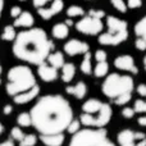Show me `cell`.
I'll use <instances>...</instances> for the list:
<instances>
[{"instance_id": "d6a6232c", "label": "cell", "mask_w": 146, "mask_h": 146, "mask_svg": "<svg viewBox=\"0 0 146 146\" xmlns=\"http://www.w3.org/2000/svg\"><path fill=\"white\" fill-rule=\"evenodd\" d=\"M132 99V94H126V95H122L119 98L114 99V104L117 105H126L127 103H129Z\"/></svg>"}, {"instance_id": "6da1fadb", "label": "cell", "mask_w": 146, "mask_h": 146, "mask_svg": "<svg viewBox=\"0 0 146 146\" xmlns=\"http://www.w3.org/2000/svg\"><path fill=\"white\" fill-rule=\"evenodd\" d=\"M32 127L40 135L63 133L73 121L69 101L62 95H45L30 111Z\"/></svg>"}, {"instance_id": "d6986e66", "label": "cell", "mask_w": 146, "mask_h": 146, "mask_svg": "<svg viewBox=\"0 0 146 146\" xmlns=\"http://www.w3.org/2000/svg\"><path fill=\"white\" fill-rule=\"evenodd\" d=\"M74 74H76L74 64L66 63L63 67H62V80H63V82H66V83L71 82L73 80V77H74Z\"/></svg>"}, {"instance_id": "3957f363", "label": "cell", "mask_w": 146, "mask_h": 146, "mask_svg": "<svg viewBox=\"0 0 146 146\" xmlns=\"http://www.w3.org/2000/svg\"><path fill=\"white\" fill-rule=\"evenodd\" d=\"M113 110L111 106L98 99H88L82 105L80 122L86 128H104L110 122Z\"/></svg>"}, {"instance_id": "2e32d148", "label": "cell", "mask_w": 146, "mask_h": 146, "mask_svg": "<svg viewBox=\"0 0 146 146\" xmlns=\"http://www.w3.org/2000/svg\"><path fill=\"white\" fill-rule=\"evenodd\" d=\"M64 133L58 135H40V141L45 146H62L64 144Z\"/></svg>"}, {"instance_id": "60d3db41", "label": "cell", "mask_w": 146, "mask_h": 146, "mask_svg": "<svg viewBox=\"0 0 146 146\" xmlns=\"http://www.w3.org/2000/svg\"><path fill=\"white\" fill-rule=\"evenodd\" d=\"M88 15H91V17H95V18H100V19H101V18L104 17V12H101V10H91Z\"/></svg>"}, {"instance_id": "7402d4cb", "label": "cell", "mask_w": 146, "mask_h": 146, "mask_svg": "<svg viewBox=\"0 0 146 146\" xmlns=\"http://www.w3.org/2000/svg\"><path fill=\"white\" fill-rule=\"evenodd\" d=\"M81 71L83 74H91L92 73V66H91V54L86 53L81 63Z\"/></svg>"}, {"instance_id": "b9f144b4", "label": "cell", "mask_w": 146, "mask_h": 146, "mask_svg": "<svg viewBox=\"0 0 146 146\" xmlns=\"http://www.w3.org/2000/svg\"><path fill=\"white\" fill-rule=\"evenodd\" d=\"M137 123H139L141 127H146V114H144V115H141V117H139V119H137Z\"/></svg>"}, {"instance_id": "7dc6e473", "label": "cell", "mask_w": 146, "mask_h": 146, "mask_svg": "<svg viewBox=\"0 0 146 146\" xmlns=\"http://www.w3.org/2000/svg\"><path fill=\"white\" fill-rule=\"evenodd\" d=\"M66 25H67V26H72V25H73V23H72V21L67 19V21H66Z\"/></svg>"}, {"instance_id": "5bb4252c", "label": "cell", "mask_w": 146, "mask_h": 146, "mask_svg": "<svg viewBox=\"0 0 146 146\" xmlns=\"http://www.w3.org/2000/svg\"><path fill=\"white\" fill-rule=\"evenodd\" d=\"M37 74L40 76V78L45 82H53L58 78V71L54 67L48 66V64H40L37 69Z\"/></svg>"}, {"instance_id": "4316f807", "label": "cell", "mask_w": 146, "mask_h": 146, "mask_svg": "<svg viewBox=\"0 0 146 146\" xmlns=\"http://www.w3.org/2000/svg\"><path fill=\"white\" fill-rule=\"evenodd\" d=\"M15 31H14V27H12V26H7V27L4 28V32H3L1 35V38L4 41H12L15 38Z\"/></svg>"}, {"instance_id": "ba28073f", "label": "cell", "mask_w": 146, "mask_h": 146, "mask_svg": "<svg viewBox=\"0 0 146 146\" xmlns=\"http://www.w3.org/2000/svg\"><path fill=\"white\" fill-rule=\"evenodd\" d=\"M76 28H77L81 33L94 36L103 31L104 25L100 18H95V17H91V15H87V17L82 18V19L76 25Z\"/></svg>"}, {"instance_id": "44dd1931", "label": "cell", "mask_w": 146, "mask_h": 146, "mask_svg": "<svg viewBox=\"0 0 146 146\" xmlns=\"http://www.w3.org/2000/svg\"><path fill=\"white\" fill-rule=\"evenodd\" d=\"M48 62L50 63V66L54 67L55 69L62 68V67L64 66V56L62 53L56 51V53H53L48 56Z\"/></svg>"}, {"instance_id": "8992f818", "label": "cell", "mask_w": 146, "mask_h": 146, "mask_svg": "<svg viewBox=\"0 0 146 146\" xmlns=\"http://www.w3.org/2000/svg\"><path fill=\"white\" fill-rule=\"evenodd\" d=\"M135 83L132 77L122 76L118 73H111L105 78L101 86L103 94L109 99H117L126 94H132Z\"/></svg>"}, {"instance_id": "f6af8a7d", "label": "cell", "mask_w": 146, "mask_h": 146, "mask_svg": "<svg viewBox=\"0 0 146 146\" xmlns=\"http://www.w3.org/2000/svg\"><path fill=\"white\" fill-rule=\"evenodd\" d=\"M3 8H4V0H0V17H1V12Z\"/></svg>"}, {"instance_id": "1f68e13d", "label": "cell", "mask_w": 146, "mask_h": 146, "mask_svg": "<svg viewBox=\"0 0 146 146\" xmlns=\"http://www.w3.org/2000/svg\"><path fill=\"white\" fill-rule=\"evenodd\" d=\"M110 1H111V5H113L118 12H121V13L127 12V5L123 0H110Z\"/></svg>"}, {"instance_id": "816d5d0a", "label": "cell", "mask_w": 146, "mask_h": 146, "mask_svg": "<svg viewBox=\"0 0 146 146\" xmlns=\"http://www.w3.org/2000/svg\"><path fill=\"white\" fill-rule=\"evenodd\" d=\"M0 85H1V80H0Z\"/></svg>"}, {"instance_id": "c3c4849f", "label": "cell", "mask_w": 146, "mask_h": 146, "mask_svg": "<svg viewBox=\"0 0 146 146\" xmlns=\"http://www.w3.org/2000/svg\"><path fill=\"white\" fill-rule=\"evenodd\" d=\"M144 67H145V69H146V55H145V58H144Z\"/></svg>"}, {"instance_id": "d4e9b609", "label": "cell", "mask_w": 146, "mask_h": 146, "mask_svg": "<svg viewBox=\"0 0 146 146\" xmlns=\"http://www.w3.org/2000/svg\"><path fill=\"white\" fill-rule=\"evenodd\" d=\"M17 123H18V126L25 127V128H26V127L32 126L30 113H26V111H23V113L18 114V117H17Z\"/></svg>"}, {"instance_id": "e575fe53", "label": "cell", "mask_w": 146, "mask_h": 146, "mask_svg": "<svg viewBox=\"0 0 146 146\" xmlns=\"http://www.w3.org/2000/svg\"><path fill=\"white\" fill-rule=\"evenodd\" d=\"M106 58H108V54L105 53L104 50H98L95 53V59L99 62H106Z\"/></svg>"}, {"instance_id": "277c9868", "label": "cell", "mask_w": 146, "mask_h": 146, "mask_svg": "<svg viewBox=\"0 0 146 146\" xmlns=\"http://www.w3.org/2000/svg\"><path fill=\"white\" fill-rule=\"evenodd\" d=\"M33 86H36V78L28 67L15 66L8 72V83L5 90L12 98L18 94L28 91Z\"/></svg>"}, {"instance_id": "ab89813d", "label": "cell", "mask_w": 146, "mask_h": 146, "mask_svg": "<svg viewBox=\"0 0 146 146\" xmlns=\"http://www.w3.org/2000/svg\"><path fill=\"white\" fill-rule=\"evenodd\" d=\"M21 13H22V9H21L19 7H13L12 10H10V15H12V17H14V18L19 17Z\"/></svg>"}, {"instance_id": "4dcf8cb0", "label": "cell", "mask_w": 146, "mask_h": 146, "mask_svg": "<svg viewBox=\"0 0 146 146\" xmlns=\"http://www.w3.org/2000/svg\"><path fill=\"white\" fill-rule=\"evenodd\" d=\"M133 110H135V113L146 114V100H142V99H139V100H136V101H135Z\"/></svg>"}, {"instance_id": "5b68a950", "label": "cell", "mask_w": 146, "mask_h": 146, "mask_svg": "<svg viewBox=\"0 0 146 146\" xmlns=\"http://www.w3.org/2000/svg\"><path fill=\"white\" fill-rule=\"evenodd\" d=\"M68 146H115L105 128H83L71 137Z\"/></svg>"}, {"instance_id": "52a82bcc", "label": "cell", "mask_w": 146, "mask_h": 146, "mask_svg": "<svg viewBox=\"0 0 146 146\" xmlns=\"http://www.w3.org/2000/svg\"><path fill=\"white\" fill-rule=\"evenodd\" d=\"M119 146H146V133L133 129H122L117 136Z\"/></svg>"}, {"instance_id": "484cf974", "label": "cell", "mask_w": 146, "mask_h": 146, "mask_svg": "<svg viewBox=\"0 0 146 146\" xmlns=\"http://www.w3.org/2000/svg\"><path fill=\"white\" fill-rule=\"evenodd\" d=\"M37 144V136L33 133L25 135L22 141H19V146H35Z\"/></svg>"}, {"instance_id": "f546056e", "label": "cell", "mask_w": 146, "mask_h": 146, "mask_svg": "<svg viewBox=\"0 0 146 146\" xmlns=\"http://www.w3.org/2000/svg\"><path fill=\"white\" fill-rule=\"evenodd\" d=\"M10 137H12V140L19 142V141H22L23 137H25V132H23L19 127H13V128L10 129Z\"/></svg>"}, {"instance_id": "83f0119b", "label": "cell", "mask_w": 146, "mask_h": 146, "mask_svg": "<svg viewBox=\"0 0 146 146\" xmlns=\"http://www.w3.org/2000/svg\"><path fill=\"white\" fill-rule=\"evenodd\" d=\"M80 129H81V122H80V119H73L71 123L68 124V127H67L66 131L68 132L69 135H72V136H73V135L77 133Z\"/></svg>"}, {"instance_id": "cb8c5ba5", "label": "cell", "mask_w": 146, "mask_h": 146, "mask_svg": "<svg viewBox=\"0 0 146 146\" xmlns=\"http://www.w3.org/2000/svg\"><path fill=\"white\" fill-rule=\"evenodd\" d=\"M135 33H136L140 38L146 41V17H144L135 26Z\"/></svg>"}, {"instance_id": "681fc988", "label": "cell", "mask_w": 146, "mask_h": 146, "mask_svg": "<svg viewBox=\"0 0 146 146\" xmlns=\"http://www.w3.org/2000/svg\"><path fill=\"white\" fill-rule=\"evenodd\" d=\"M3 73V68H1V66H0V74Z\"/></svg>"}, {"instance_id": "74e56055", "label": "cell", "mask_w": 146, "mask_h": 146, "mask_svg": "<svg viewBox=\"0 0 146 146\" xmlns=\"http://www.w3.org/2000/svg\"><path fill=\"white\" fill-rule=\"evenodd\" d=\"M137 94H139L140 96H142V98L146 96V85L145 83H141V85L137 86Z\"/></svg>"}, {"instance_id": "8d00e7d4", "label": "cell", "mask_w": 146, "mask_h": 146, "mask_svg": "<svg viewBox=\"0 0 146 146\" xmlns=\"http://www.w3.org/2000/svg\"><path fill=\"white\" fill-rule=\"evenodd\" d=\"M142 5V0H128V7L131 9H136Z\"/></svg>"}, {"instance_id": "e0dca14e", "label": "cell", "mask_w": 146, "mask_h": 146, "mask_svg": "<svg viewBox=\"0 0 146 146\" xmlns=\"http://www.w3.org/2000/svg\"><path fill=\"white\" fill-rule=\"evenodd\" d=\"M87 91H88L87 85L85 82H82V81H80L74 86H67L66 87V92L69 94V95H73L77 99H83L87 95Z\"/></svg>"}, {"instance_id": "9a60e30c", "label": "cell", "mask_w": 146, "mask_h": 146, "mask_svg": "<svg viewBox=\"0 0 146 146\" xmlns=\"http://www.w3.org/2000/svg\"><path fill=\"white\" fill-rule=\"evenodd\" d=\"M106 23H108L109 33H121L127 31V23L124 21L119 19V18L113 17V15H109Z\"/></svg>"}, {"instance_id": "8fae6325", "label": "cell", "mask_w": 146, "mask_h": 146, "mask_svg": "<svg viewBox=\"0 0 146 146\" xmlns=\"http://www.w3.org/2000/svg\"><path fill=\"white\" fill-rule=\"evenodd\" d=\"M128 37V32L124 31L121 33H103L99 37V42L101 45H119L121 42H123L126 38Z\"/></svg>"}, {"instance_id": "f907efd6", "label": "cell", "mask_w": 146, "mask_h": 146, "mask_svg": "<svg viewBox=\"0 0 146 146\" xmlns=\"http://www.w3.org/2000/svg\"><path fill=\"white\" fill-rule=\"evenodd\" d=\"M19 1H26V0H19Z\"/></svg>"}, {"instance_id": "ac0fdd59", "label": "cell", "mask_w": 146, "mask_h": 146, "mask_svg": "<svg viewBox=\"0 0 146 146\" xmlns=\"http://www.w3.org/2000/svg\"><path fill=\"white\" fill-rule=\"evenodd\" d=\"M33 17L31 13L28 12H22L19 14V17L15 18L14 21V26L15 27H31L33 25Z\"/></svg>"}, {"instance_id": "9c48e42d", "label": "cell", "mask_w": 146, "mask_h": 146, "mask_svg": "<svg viewBox=\"0 0 146 146\" xmlns=\"http://www.w3.org/2000/svg\"><path fill=\"white\" fill-rule=\"evenodd\" d=\"M90 46L86 42H82L80 40H69L68 42L64 45V51L68 54L69 56H74V55H80V54H86L88 53Z\"/></svg>"}, {"instance_id": "ffe728a7", "label": "cell", "mask_w": 146, "mask_h": 146, "mask_svg": "<svg viewBox=\"0 0 146 146\" xmlns=\"http://www.w3.org/2000/svg\"><path fill=\"white\" fill-rule=\"evenodd\" d=\"M51 33H53V36L55 38L63 40V38H66L67 36H68L69 28H68V26H67L66 23H58V25H55L53 27V30H51Z\"/></svg>"}, {"instance_id": "603a6c76", "label": "cell", "mask_w": 146, "mask_h": 146, "mask_svg": "<svg viewBox=\"0 0 146 146\" xmlns=\"http://www.w3.org/2000/svg\"><path fill=\"white\" fill-rule=\"evenodd\" d=\"M109 71V64L108 62H99L98 64H96L95 69H94V74L96 76V77H104V76H106V73Z\"/></svg>"}, {"instance_id": "f35d334b", "label": "cell", "mask_w": 146, "mask_h": 146, "mask_svg": "<svg viewBox=\"0 0 146 146\" xmlns=\"http://www.w3.org/2000/svg\"><path fill=\"white\" fill-rule=\"evenodd\" d=\"M49 1H51V0H33V7H36L37 9L38 8H44V5H45L46 3H49Z\"/></svg>"}, {"instance_id": "bcb514c9", "label": "cell", "mask_w": 146, "mask_h": 146, "mask_svg": "<svg viewBox=\"0 0 146 146\" xmlns=\"http://www.w3.org/2000/svg\"><path fill=\"white\" fill-rule=\"evenodd\" d=\"M4 124H3L1 123V122H0V135H3V133H4Z\"/></svg>"}, {"instance_id": "30bf717a", "label": "cell", "mask_w": 146, "mask_h": 146, "mask_svg": "<svg viewBox=\"0 0 146 146\" xmlns=\"http://www.w3.org/2000/svg\"><path fill=\"white\" fill-rule=\"evenodd\" d=\"M114 66H115L118 69H121V71L131 72V73H133V74H137V73H139V69H137V67L135 66L133 58L129 55H121V56H118V58H115Z\"/></svg>"}, {"instance_id": "4fadbf2b", "label": "cell", "mask_w": 146, "mask_h": 146, "mask_svg": "<svg viewBox=\"0 0 146 146\" xmlns=\"http://www.w3.org/2000/svg\"><path fill=\"white\" fill-rule=\"evenodd\" d=\"M38 94H40V86L36 85V86H33L32 88H30L28 91H25V92H22V94L15 95L14 98H13V101H14L15 104H18V105H23V104H27V103H30V101H32Z\"/></svg>"}, {"instance_id": "7bdbcfd3", "label": "cell", "mask_w": 146, "mask_h": 146, "mask_svg": "<svg viewBox=\"0 0 146 146\" xmlns=\"http://www.w3.org/2000/svg\"><path fill=\"white\" fill-rule=\"evenodd\" d=\"M13 111V106L12 105H9V104H8V105H5L4 106V109H3V113L5 114V115H9L10 113H12Z\"/></svg>"}, {"instance_id": "7c38bea8", "label": "cell", "mask_w": 146, "mask_h": 146, "mask_svg": "<svg viewBox=\"0 0 146 146\" xmlns=\"http://www.w3.org/2000/svg\"><path fill=\"white\" fill-rule=\"evenodd\" d=\"M64 7V3L63 0H54L53 4L48 8H38L37 9V13L40 14V17L42 19H50L51 17H54L55 14L62 12Z\"/></svg>"}, {"instance_id": "836d02e7", "label": "cell", "mask_w": 146, "mask_h": 146, "mask_svg": "<svg viewBox=\"0 0 146 146\" xmlns=\"http://www.w3.org/2000/svg\"><path fill=\"white\" fill-rule=\"evenodd\" d=\"M135 110L133 108H129V106H126V108H123V110H122V115H123V118L126 119H132L135 117Z\"/></svg>"}, {"instance_id": "7a4b0ae2", "label": "cell", "mask_w": 146, "mask_h": 146, "mask_svg": "<svg viewBox=\"0 0 146 146\" xmlns=\"http://www.w3.org/2000/svg\"><path fill=\"white\" fill-rule=\"evenodd\" d=\"M53 48V42L49 41L48 35L42 28H32L22 31L15 36L13 53L21 60L40 66L48 59Z\"/></svg>"}, {"instance_id": "ee69618b", "label": "cell", "mask_w": 146, "mask_h": 146, "mask_svg": "<svg viewBox=\"0 0 146 146\" xmlns=\"http://www.w3.org/2000/svg\"><path fill=\"white\" fill-rule=\"evenodd\" d=\"M0 146H15L13 140H5V141L0 142Z\"/></svg>"}, {"instance_id": "d590c367", "label": "cell", "mask_w": 146, "mask_h": 146, "mask_svg": "<svg viewBox=\"0 0 146 146\" xmlns=\"http://www.w3.org/2000/svg\"><path fill=\"white\" fill-rule=\"evenodd\" d=\"M135 45H136L137 50H141V51L146 50V41H145V40H142V38H140V37L137 38L136 42H135Z\"/></svg>"}, {"instance_id": "f1b7e54d", "label": "cell", "mask_w": 146, "mask_h": 146, "mask_svg": "<svg viewBox=\"0 0 146 146\" xmlns=\"http://www.w3.org/2000/svg\"><path fill=\"white\" fill-rule=\"evenodd\" d=\"M67 14L69 17H81V15L85 14V10L81 7H78V5H72V7H69L67 9Z\"/></svg>"}]
</instances>
